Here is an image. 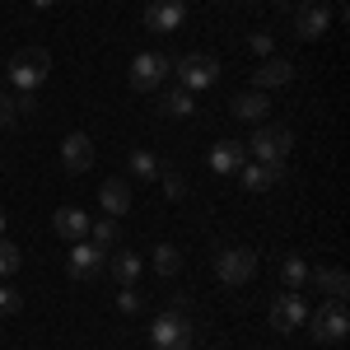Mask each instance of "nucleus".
I'll return each mask as SVG.
<instances>
[{"instance_id":"0eeeda50","label":"nucleus","mask_w":350,"mask_h":350,"mask_svg":"<svg viewBox=\"0 0 350 350\" xmlns=\"http://www.w3.org/2000/svg\"><path fill=\"white\" fill-rule=\"evenodd\" d=\"M173 75L183 80V89H211L219 80V61L206 52H187L183 61H173Z\"/></svg>"},{"instance_id":"c85d7f7f","label":"nucleus","mask_w":350,"mask_h":350,"mask_svg":"<svg viewBox=\"0 0 350 350\" xmlns=\"http://www.w3.org/2000/svg\"><path fill=\"white\" fill-rule=\"evenodd\" d=\"M117 308H122V313H140V295H135V285H122V290H117Z\"/></svg>"},{"instance_id":"c9c22d12","label":"nucleus","mask_w":350,"mask_h":350,"mask_svg":"<svg viewBox=\"0 0 350 350\" xmlns=\"http://www.w3.org/2000/svg\"><path fill=\"white\" fill-rule=\"evenodd\" d=\"M239 5H257V0H239Z\"/></svg>"},{"instance_id":"6ab92c4d","label":"nucleus","mask_w":350,"mask_h":350,"mask_svg":"<svg viewBox=\"0 0 350 350\" xmlns=\"http://www.w3.org/2000/svg\"><path fill=\"white\" fill-rule=\"evenodd\" d=\"M308 280H313L327 299H346V290H350V280H346L341 267H318V271H308Z\"/></svg>"},{"instance_id":"f704fd0d","label":"nucleus","mask_w":350,"mask_h":350,"mask_svg":"<svg viewBox=\"0 0 350 350\" xmlns=\"http://www.w3.org/2000/svg\"><path fill=\"white\" fill-rule=\"evenodd\" d=\"M5 126H10V122H5V117H0V131H5Z\"/></svg>"},{"instance_id":"412c9836","label":"nucleus","mask_w":350,"mask_h":350,"mask_svg":"<svg viewBox=\"0 0 350 350\" xmlns=\"http://www.w3.org/2000/svg\"><path fill=\"white\" fill-rule=\"evenodd\" d=\"M280 285H285V290H304V285H308V262L295 257V252H285V257H280Z\"/></svg>"},{"instance_id":"20e7f679","label":"nucleus","mask_w":350,"mask_h":350,"mask_svg":"<svg viewBox=\"0 0 350 350\" xmlns=\"http://www.w3.org/2000/svg\"><path fill=\"white\" fill-rule=\"evenodd\" d=\"M168 75H173V56H168V52H135V61H131V89L154 94Z\"/></svg>"},{"instance_id":"f8f14e48","label":"nucleus","mask_w":350,"mask_h":350,"mask_svg":"<svg viewBox=\"0 0 350 350\" xmlns=\"http://www.w3.org/2000/svg\"><path fill=\"white\" fill-rule=\"evenodd\" d=\"M61 168H66V173H89V168H94V145H89L84 131H70L61 140Z\"/></svg>"},{"instance_id":"dca6fc26","label":"nucleus","mask_w":350,"mask_h":350,"mask_svg":"<svg viewBox=\"0 0 350 350\" xmlns=\"http://www.w3.org/2000/svg\"><path fill=\"white\" fill-rule=\"evenodd\" d=\"M239 178H243V187L247 191H271L275 187V183H280V178H285V163H243L239 168Z\"/></svg>"},{"instance_id":"1a4fd4ad","label":"nucleus","mask_w":350,"mask_h":350,"mask_svg":"<svg viewBox=\"0 0 350 350\" xmlns=\"http://www.w3.org/2000/svg\"><path fill=\"white\" fill-rule=\"evenodd\" d=\"M304 323H308V304H304L299 290H285V295L271 304V327H275V332L290 336V332H299Z\"/></svg>"},{"instance_id":"7ed1b4c3","label":"nucleus","mask_w":350,"mask_h":350,"mask_svg":"<svg viewBox=\"0 0 350 350\" xmlns=\"http://www.w3.org/2000/svg\"><path fill=\"white\" fill-rule=\"evenodd\" d=\"M215 275L224 280V285H247L252 275H257V252L252 247H239V243H224L215 252Z\"/></svg>"},{"instance_id":"423d86ee","label":"nucleus","mask_w":350,"mask_h":350,"mask_svg":"<svg viewBox=\"0 0 350 350\" xmlns=\"http://www.w3.org/2000/svg\"><path fill=\"white\" fill-rule=\"evenodd\" d=\"M150 341H154V350H191V318L173 313V308L159 313L150 327Z\"/></svg>"},{"instance_id":"e433bc0d","label":"nucleus","mask_w":350,"mask_h":350,"mask_svg":"<svg viewBox=\"0 0 350 350\" xmlns=\"http://www.w3.org/2000/svg\"><path fill=\"white\" fill-rule=\"evenodd\" d=\"M323 5H327V0H323Z\"/></svg>"},{"instance_id":"4be33fe9","label":"nucleus","mask_w":350,"mask_h":350,"mask_svg":"<svg viewBox=\"0 0 350 350\" xmlns=\"http://www.w3.org/2000/svg\"><path fill=\"white\" fill-rule=\"evenodd\" d=\"M140 267H145V262H140L135 252H117V257H112V280H117V285H135V280H140Z\"/></svg>"},{"instance_id":"a878e982","label":"nucleus","mask_w":350,"mask_h":350,"mask_svg":"<svg viewBox=\"0 0 350 350\" xmlns=\"http://www.w3.org/2000/svg\"><path fill=\"white\" fill-rule=\"evenodd\" d=\"M19 267H24V252H19L14 243H5V239H0V280H10V275H14Z\"/></svg>"},{"instance_id":"f03ea898","label":"nucleus","mask_w":350,"mask_h":350,"mask_svg":"<svg viewBox=\"0 0 350 350\" xmlns=\"http://www.w3.org/2000/svg\"><path fill=\"white\" fill-rule=\"evenodd\" d=\"M290 150H295V131H290V126H271V122H262L257 131L247 135V154H252L257 163H285Z\"/></svg>"},{"instance_id":"f3484780","label":"nucleus","mask_w":350,"mask_h":350,"mask_svg":"<svg viewBox=\"0 0 350 350\" xmlns=\"http://www.w3.org/2000/svg\"><path fill=\"white\" fill-rule=\"evenodd\" d=\"M229 112H234L239 122H267L271 98L262 94V89H243V94H234V103H229Z\"/></svg>"},{"instance_id":"aec40b11","label":"nucleus","mask_w":350,"mask_h":350,"mask_svg":"<svg viewBox=\"0 0 350 350\" xmlns=\"http://www.w3.org/2000/svg\"><path fill=\"white\" fill-rule=\"evenodd\" d=\"M159 112H163V117H191V112H196V103H191V89H183V84L163 89V94H159Z\"/></svg>"},{"instance_id":"72a5a7b5","label":"nucleus","mask_w":350,"mask_h":350,"mask_svg":"<svg viewBox=\"0 0 350 350\" xmlns=\"http://www.w3.org/2000/svg\"><path fill=\"white\" fill-rule=\"evenodd\" d=\"M0 234H5V211H0Z\"/></svg>"},{"instance_id":"5701e85b","label":"nucleus","mask_w":350,"mask_h":350,"mask_svg":"<svg viewBox=\"0 0 350 350\" xmlns=\"http://www.w3.org/2000/svg\"><path fill=\"white\" fill-rule=\"evenodd\" d=\"M131 173H135V183H154L163 168H159V159H154L150 150H131Z\"/></svg>"},{"instance_id":"39448f33","label":"nucleus","mask_w":350,"mask_h":350,"mask_svg":"<svg viewBox=\"0 0 350 350\" xmlns=\"http://www.w3.org/2000/svg\"><path fill=\"white\" fill-rule=\"evenodd\" d=\"M346 332H350L346 299H327L323 308L313 313V341L318 346H336V341H346Z\"/></svg>"},{"instance_id":"2f4dec72","label":"nucleus","mask_w":350,"mask_h":350,"mask_svg":"<svg viewBox=\"0 0 350 350\" xmlns=\"http://www.w3.org/2000/svg\"><path fill=\"white\" fill-rule=\"evenodd\" d=\"M271 5H275V10H285V5H295V0H271Z\"/></svg>"},{"instance_id":"9d476101","label":"nucleus","mask_w":350,"mask_h":350,"mask_svg":"<svg viewBox=\"0 0 350 350\" xmlns=\"http://www.w3.org/2000/svg\"><path fill=\"white\" fill-rule=\"evenodd\" d=\"M187 24V5L183 0H150L145 5V28L150 33H178Z\"/></svg>"},{"instance_id":"9b49d317","label":"nucleus","mask_w":350,"mask_h":350,"mask_svg":"<svg viewBox=\"0 0 350 350\" xmlns=\"http://www.w3.org/2000/svg\"><path fill=\"white\" fill-rule=\"evenodd\" d=\"M327 28H332V10H327L323 0H308V5H299V10H295V33L304 38V42L323 38Z\"/></svg>"},{"instance_id":"393cba45","label":"nucleus","mask_w":350,"mask_h":350,"mask_svg":"<svg viewBox=\"0 0 350 350\" xmlns=\"http://www.w3.org/2000/svg\"><path fill=\"white\" fill-rule=\"evenodd\" d=\"M154 271H159L163 280L178 275V271H183V252H178L173 243H159V247H154Z\"/></svg>"},{"instance_id":"a211bd4d","label":"nucleus","mask_w":350,"mask_h":350,"mask_svg":"<svg viewBox=\"0 0 350 350\" xmlns=\"http://www.w3.org/2000/svg\"><path fill=\"white\" fill-rule=\"evenodd\" d=\"M89 224H94V219L84 215L80 206H61V211H56V219H52V229H56V234H61L66 243L89 239Z\"/></svg>"},{"instance_id":"473e14b6","label":"nucleus","mask_w":350,"mask_h":350,"mask_svg":"<svg viewBox=\"0 0 350 350\" xmlns=\"http://www.w3.org/2000/svg\"><path fill=\"white\" fill-rule=\"evenodd\" d=\"M33 5H38V10H47V5H52V0H33Z\"/></svg>"},{"instance_id":"cd10ccee","label":"nucleus","mask_w":350,"mask_h":350,"mask_svg":"<svg viewBox=\"0 0 350 350\" xmlns=\"http://www.w3.org/2000/svg\"><path fill=\"white\" fill-rule=\"evenodd\" d=\"M159 183H163V196H168V201H183V196H187L183 173H159Z\"/></svg>"},{"instance_id":"bb28decb","label":"nucleus","mask_w":350,"mask_h":350,"mask_svg":"<svg viewBox=\"0 0 350 350\" xmlns=\"http://www.w3.org/2000/svg\"><path fill=\"white\" fill-rule=\"evenodd\" d=\"M19 304H24V295H19L10 280H0V318H14V313H19Z\"/></svg>"},{"instance_id":"c756f323","label":"nucleus","mask_w":350,"mask_h":350,"mask_svg":"<svg viewBox=\"0 0 350 350\" xmlns=\"http://www.w3.org/2000/svg\"><path fill=\"white\" fill-rule=\"evenodd\" d=\"M0 117H5V122H14V117H19V94L0 89Z\"/></svg>"},{"instance_id":"7c9ffc66","label":"nucleus","mask_w":350,"mask_h":350,"mask_svg":"<svg viewBox=\"0 0 350 350\" xmlns=\"http://www.w3.org/2000/svg\"><path fill=\"white\" fill-rule=\"evenodd\" d=\"M247 47H252V52L267 61V56H271V33H252V38H247Z\"/></svg>"},{"instance_id":"6e6552de","label":"nucleus","mask_w":350,"mask_h":350,"mask_svg":"<svg viewBox=\"0 0 350 350\" xmlns=\"http://www.w3.org/2000/svg\"><path fill=\"white\" fill-rule=\"evenodd\" d=\"M98 271H103V247H94L89 239L70 243V252H66V275L80 280V285H89V280H98Z\"/></svg>"},{"instance_id":"2eb2a0df","label":"nucleus","mask_w":350,"mask_h":350,"mask_svg":"<svg viewBox=\"0 0 350 350\" xmlns=\"http://www.w3.org/2000/svg\"><path fill=\"white\" fill-rule=\"evenodd\" d=\"M290 80H295V66H290L285 56H267V61L252 70V89H262V94H267V89H280V84H290Z\"/></svg>"},{"instance_id":"4468645a","label":"nucleus","mask_w":350,"mask_h":350,"mask_svg":"<svg viewBox=\"0 0 350 350\" xmlns=\"http://www.w3.org/2000/svg\"><path fill=\"white\" fill-rule=\"evenodd\" d=\"M98 206H103L108 219H122L131 211V183H126V178H108V183L98 187Z\"/></svg>"},{"instance_id":"f257e3e1","label":"nucleus","mask_w":350,"mask_h":350,"mask_svg":"<svg viewBox=\"0 0 350 350\" xmlns=\"http://www.w3.org/2000/svg\"><path fill=\"white\" fill-rule=\"evenodd\" d=\"M47 70H52V56L47 47H24V52L10 56V66H5V80L14 94H33L38 84L47 80Z\"/></svg>"},{"instance_id":"b1692460","label":"nucleus","mask_w":350,"mask_h":350,"mask_svg":"<svg viewBox=\"0 0 350 350\" xmlns=\"http://www.w3.org/2000/svg\"><path fill=\"white\" fill-rule=\"evenodd\" d=\"M117 239H122V229H117V219H98V224H89V243H94V247H103V252H108V247H117Z\"/></svg>"},{"instance_id":"ddd939ff","label":"nucleus","mask_w":350,"mask_h":350,"mask_svg":"<svg viewBox=\"0 0 350 350\" xmlns=\"http://www.w3.org/2000/svg\"><path fill=\"white\" fill-rule=\"evenodd\" d=\"M243 163H247V150H243L239 140H215V145H211V173H219V178H239Z\"/></svg>"}]
</instances>
